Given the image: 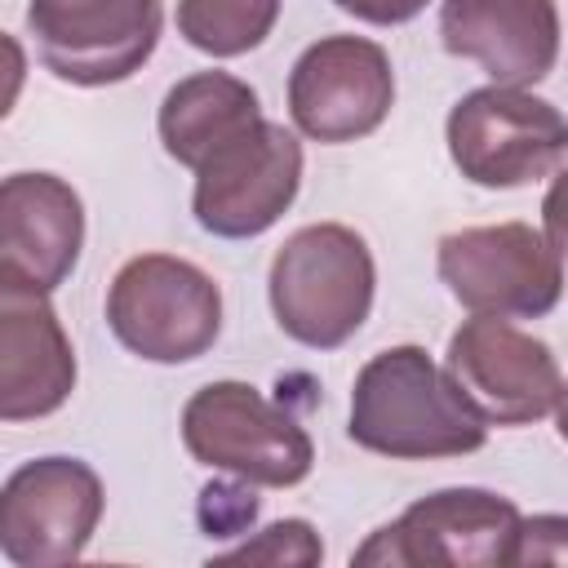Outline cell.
<instances>
[{"mask_svg":"<svg viewBox=\"0 0 568 568\" xmlns=\"http://www.w3.org/2000/svg\"><path fill=\"white\" fill-rule=\"evenodd\" d=\"M342 13L359 18V22H373V27H399V22H413L430 0H333Z\"/></svg>","mask_w":568,"mask_h":568,"instance_id":"obj_20","label":"cell"},{"mask_svg":"<svg viewBox=\"0 0 568 568\" xmlns=\"http://www.w3.org/2000/svg\"><path fill=\"white\" fill-rule=\"evenodd\" d=\"M280 18V0H178V36L209 58L257 49Z\"/></svg>","mask_w":568,"mask_h":568,"instance_id":"obj_17","label":"cell"},{"mask_svg":"<svg viewBox=\"0 0 568 568\" xmlns=\"http://www.w3.org/2000/svg\"><path fill=\"white\" fill-rule=\"evenodd\" d=\"M435 266L470 315L541 320L559 306L564 293L559 235H541L528 222L453 231L439 240Z\"/></svg>","mask_w":568,"mask_h":568,"instance_id":"obj_5","label":"cell"},{"mask_svg":"<svg viewBox=\"0 0 568 568\" xmlns=\"http://www.w3.org/2000/svg\"><path fill=\"white\" fill-rule=\"evenodd\" d=\"M22 84H27V53L9 31H0V120H9V111L18 106Z\"/></svg>","mask_w":568,"mask_h":568,"instance_id":"obj_21","label":"cell"},{"mask_svg":"<svg viewBox=\"0 0 568 568\" xmlns=\"http://www.w3.org/2000/svg\"><path fill=\"white\" fill-rule=\"evenodd\" d=\"M84 248V204L58 173L0 178V280L53 293Z\"/></svg>","mask_w":568,"mask_h":568,"instance_id":"obj_13","label":"cell"},{"mask_svg":"<svg viewBox=\"0 0 568 568\" xmlns=\"http://www.w3.org/2000/svg\"><path fill=\"white\" fill-rule=\"evenodd\" d=\"M519 519L524 515L501 493H488V488H439V493L413 501L386 528H377L351 555V564H382V568H408V564L488 568V564H515Z\"/></svg>","mask_w":568,"mask_h":568,"instance_id":"obj_9","label":"cell"},{"mask_svg":"<svg viewBox=\"0 0 568 568\" xmlns=\"http://www.w3.org/2000/svg\"><path fill=\"white\" fill-rule=\"evenodd\" d=\"M200 524L209 537H235L253 524L257 515V497H253V484L248 488H231V484H209L200 493Z\"/></svg>","mask_w":568,"mask_h":568,"instance_id":"obj_19","label":"cell"},{"mask_svg":"<svg viewBox=\"0 0 568 568\" xmlns=\"http://www.w3.org/2000/svg\"><path fill=\"white\" fill-rule=\"evenodd\" d=\"M439 40L493 84L524 89L555 71L559 9L555 0H444Z\"/></svg>","mask_w":568,"mask_h":568,"instance_id":"obj_14","label":"cell"},{"mask_svg":"<svg viewBox=\"0 0 568 568\" xmlns=\"http://www.w3.org/2000/svg\"><path fill=\"white\" fill-rule=\"evenodd\" d=\"M106 493L80 457L22 462L0 484V555L18 568H58L84 555Z\"/></svg>","mask_w":568,"mask_h":568,"instance_id":"obj_10","label":"cell"},{"mask_svg":"<svg viewBox=\"0 0 568 568\" xmlns=\"http://www.w3.org/2000/svg\"><path fill=\"white\" fill-rule=\"evenodd\" d=\"M444 373L484 426H532L559 413L564 373L555 351L501 315H470L448 337Z\"/></svg>","mask_w":568,"mask_h":568,"instance_id":"obj_6","label":"cell"},{"mask_svg":"<svg viewBox=\"0 0 568 568\" xmlns=\"http://www.w3.org/2000/svg\"><path fill=\"white\" fill-rule=\"evenodd\" d=\"M444 138L466 182L510 191L541 182L564 164L568 124L555 102L532 98L528 89L484 84L448 111Z\"/></svg>","mask_w":568,"mask_h":568,"instance_id":"obj_7","label":"cell"},{"mask_svg":"<svg viewBox=\"0 0 568 568\" xmlns=\"http://www.w3.org/2000/svg\"><path fill=\"white\" fill-rule=\"evenodd\" d=\"M195 222L217 240H253L271 231L302 186V142L275 120H253L195 169Z\"/></svg>","mask_w":568,"mask_h":568,"instance_id":"obj_8","label":"cell"},{"mask_svg":"<svg viewBox=\"0 0 568 568\" xmlns=\"http://www.w3.org/2000/svg\"><path fill=\"white\" fill-rule=\"evenodd\" d=\"M106 324L146 364H191L222 333V288L186 257L142 253L115 271Z\"/></svg>","mask_w":568,"mask_h":568,"instance_id":"obj_4","label":"cell"},{"mask_svg":"<svg viewBox=\"0 0 568 568\" xmlns=\"http://www.w3.org/2000/svg\"><path fill=\"white\" fill-rule=\"evenodd\" d=\"M75 390V351L49 293L0 280V422L58 413Z\"/></svg>","mask_w":568,"mask_h":568,"instance_id":"obj_15","label":"cell"},{"mask_svg":"<svg viewBox=\"0 0 568 568\" xmlns=\"http://www.w3.org/2000/svg\"><path fill=\"white\" fill-rule=\"evenodd\" d=\"M253 120H262V102L253 84H244L231 71H195L164 93L155 129L164 151L182 169H195L213 146L235 138Z\"/></svg>","mask_w":568,"mask_h":568,"instance_id":"obj_16","label":"cell"},{"mask_svg":"<svg viewBox=\"0 0 568 568\" xmlns=\"http://www.w3.org/2000/svg\"><path fill=\"white\" fill-rule=\"evenodd\" d=\"M346 435L390 462L466 457L484 448L488 426L466 408L448 373L413 342L377 351L351 386Z\"/></svg>","mask_w":568,"mask_h":568,"instance_id":"obj_1","label":"cell"},{"mask_svg":"<svg viewBox=\"0 0 568 568\" xmlns=\"http://www.w3.org/2000/svg\"><path fill=\"white\" fill-rule=\"evenodd\" d=\"M373 253L364 235L342 222H311L293 231L275 248L266 275L275 324L311 351H337L351 342L373 311Z\"/></svg>","mask_w":568,"mask_h":568,"instance_id":"obj_2","label":"cell"},{"mask_svg":"<svg viewBox=\"0 0 568 568\" xmlns=\"http://www.w3.org/2000/svg\"><path fill=\"white\" fill-rule=\"evenodd\" d=\"M395 106L390 53L364 36H324L288 71V115L311 142H359Z\"/></svg>","mask_w":568,"mask_h":568,"instance_id":"obj_12","label":"cell"},{"mask_svg":"<svg viewBox=\"0 0 568 568\" xmlns=\"http://www.w3.org/2000/svg\"><path fill=\"white\" fill-rule=\"evenodd\" d=\"M186 453L253 488H293L315 466L306 426L248 382H209L182 408Z\"/></svg>","mask_w":568,"mask_h":568,"instance_id":"obj_3","label":"cell"},{"mask_svg":"<svg viewBox=\"0 0 568 568\" xmlns=\"http://www.w3.org/2000/svg\"><path fill=\"white\" fill-rule=\"evenodd\" d=\"M160 0H31L27 31L40 62L80 89L129 80L160 44Z\"/></svg>","mask_w":568,"mask_h":568,"instance_id":"obj_11","label":"cell"},{"mask_svg":"<svg viewBox=\"0 0 568 568\" xmlns=\"http://www.w3.org/2000/svg\"><path fill=\"white\" fill-rule=\"evenodd\" d=\"M324 546L306 519H275L257 537L217 555V564H320Z\"/></svg>","mask_w":568,"mask_h":568,"instance_id":"obj_18","label":"cell"}]
</instances>
